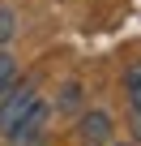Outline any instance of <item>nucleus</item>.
Segmentation results:
<instances>
[{"mask_svg":"<svg viewBox=\"0 0 141 146\" xmlns=\"http://www.w3.org/2000/svg\"><path fill=\"white\" fill-rule=\"evenodd\" d=\"M43 99H39V90L34 86H22V90H9L5 99H0V137H9L34 108H39Z\"/></svg>","mask_w":141,"mask_h":146,"instance_id":"nucleus-1","label":"nucleus"},{"mask_svg":"<svg viewBox=\"0 0 141 146\" xmlns=\"http://www.w3.org/2000/svg\"><path fill=\"white\" fill-rule=\"evenodd\" d=\"M77 137H81V146H107L111 142V116L107 112H86L77 120Z\"/></svg>","mask_w":141,"mask_h":146,"instance_id":"nucleus-3","label":"nucleus"},{"mask_svg":"<svg viewBox=\"0 0 141 146\" xmlns=\"http://www.w3.org/2000/svg\"><path fill=\"white\" fill-rule=\"evenodd\" d=\"M13 30H17V17H13L9 9H0V47L13 39Z\"/></svg>","mask_w":141,"mask_h":146,"instance_id":"nucleus-6","label":"nucleus"},{"mask_svg":"<svg viewBox=\"0 0 141 146\" xmlns=\"http://www.w3.org/2000/svg\"><path fill=\"white\" fill-rule=\"evenodd\" d=\"M132 137H137V146H141V116H132Z\"/></svg>","mask_w":141,"mask_h":146,"instance_id":"nucleus-7","label":"nucleus"},{"mask_svg":"<svg viewBox=\"0 0 141 146\" xmlns=\"http://www.w3.org/2000/svg\"><path fill=\"white\" fill-rule=\"evenodd\" d=\"M13 78H17V60L0 52V99H5V95L13 90Z\"/></svg>","mask_w":141,"mask_h":146,"instance_id":"nucleus-5","label":"nucleus"},{"mask_svg":"<svg viewBox=\"0 0 141 146\" xmlns=\"http://www.w3.org/2000/svg\"><path fill=\"white\" fill-rule=\"evenodd\" d=\"M124 146H137V142H124Z\"/></svg>","mask_w":141,"mask_h":146,"instance_id":"nucleus-8","label":"nucleus"},{"mask_svg":"<svg viewBox=\"0 0 141 146\" xmlns=\"http://www.w3.org/2000/svg\"><path fill=\"white\" fill-rule=\"evenodd\" d=\"M47 116H51L47 103H39V108H34V112H30V116L9 133V142H13V146H39V142L47 137Z\"/></svg>","mask_w":141,"mask_h":146,"instance_id":"nucleus-2","label":"nucleus"},{"mask_svg":"<svg viewBox=\"0 0 141 146\" xmlns=\"http://www.w3.org/2000/svg\"><path fill=\"white\" fill-rule=\"evenodd\" d=\"M124 90H128V108H132V116H141V60L124 69Z\"/></svg>","mask_w":141,"mask_h":146,"instance_id":"nucleus-4","label":"nucleus"}]
</instances>
